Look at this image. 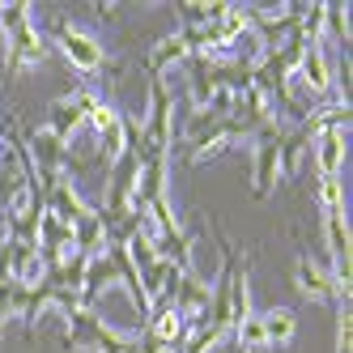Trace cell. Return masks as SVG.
<instances>
[{
    "label": "cell",
    "mask_w": 353,
    "mask_h": 353,
    "mask_svg": "<svg viewBox=\"0 0 353 353\" xmlns=\"http://www.w3.org/2000/svg\"><path fill=\"white\" fill-rule=\"evenodd\" d=\"M52 39H56V47H60V56L72 64V68H81V72H123L119 64H111L107 60V52L98 47L90 34H81V30H72L68 21H56V30H52Z\"/></svg>",
    "instance_id": "7a4b0ae2"
},
{
    "label": "cell",
    "mask_w": 353,
    "mask_h": 353,
    "mask_svg": "<svg viewBox=\"0 0 353 353\" xmlns=\"http://www.w3.org/2000/svg\"><path fill=\"white\" fill-rule=\"evenodd\" d=\"M315 162H319V179H341L345 166V132L341 128H323L315 132Z\"/></svg>",
    "instance_id": "9c48e42d"
},
{
    "label": "cell",
    "mask_w": 353,
    "mask_h": 353,
    "mask_svg": "<svg viewBox=\"0 0 353 353\" xmlns=\"http://www.w3.org/2000/svg\"><path fill=\"white\" fill-rule=\"evenodd\" d=\"M260 327H264V345H268V349H281V345H290L294 332H298V315H294L290 307H276V311L260 315Z\"/></svg>",
    "instance_id": "30bf717a"
},
{
    "label": "cell",
    "mask_w": 353,
    "mask_h": 353,
    "mask_svg": "<svg viewBox=\"0 0 353 353\" xmlns=\"http://www.w3.org/2000/svg\"><path fill=\"white\" fill-rule=\"evenodd\" d=\"M26 26H30V5H26V0H9V5H0V30H5V39L17 34V30H26Z\"/></svg>",
    "instance_id": "4fadbf2b"
},
{
    "label": "cell",
    "mask_w": 353,
    "mask_h": 353,
    "mask_svg": "<svg viewBox=\"0 0 353 353\" xmlns=\"http://www.w3.org/2000/svg\"><path fill=\"white\" fill-rule=\"evenodd\" d=\"M298 290H302V298H315V302H336L341 307V290H336V281H332V272H327L323 264H315L311 260V251H307V243L298 239Z\"/></svg>",
    "instance_id": "8992f818"
},
{
    "label": "cell",
    "mask_w": 353,
    "mask_h": 353,
    "mask_svg": "<svg viewBox=\"0 0 353 353\" xmlns=\"http://www.w3.org/2000/svg\"><path fill=\"white\" fill-rule=\"evenodd\" d=\"M319 205H323V217L327 213H345V188H341V179H319Z\"/></svg>",
    "instance_id": "5bb4252c"
},
{
    "label": "cell",
    "mask_w": 353,
    "mask_h": 353,
    "mask_svg": "<svg viewBox=\"0 0 353 353\" xmlns=\"http://www.w3.org/2000/svg\"><path fill=\"white\" fill-rule=\"evenodd\" d=\"M323 30L332 34V43H341L349 52V17H345V5H336V0H327L323 5Z\"/></svg>",
    "instance_id": "7c38bea8"
},
{
    "label": "cell",
    "mask_w": 353,
    "mask_h": 353,
    "mask_svg": "<svg viewBox=\"0 0 353 353\" xmlns=\"http://www.w3.org/2000/svg\"><path fill=\"white\" fill-rule=\"evenodd\" d=\"M94 98H98V94H90V90H72V94L56 98L52 111H47V132L60 137V141H68V137L85 123V111H90Z\"/></svg>",
    "instance_id": "5b68a950"
},
{
    "label": "cell",
    "mask_w": 353,
    "mask_h": 353,
    "mask_svg": "<svg viewBox=\"0 0 353 353\" xmlns=\"http://www.w3.org/2000/svg\"><path fill=\"white\" fill-rule=\"evenodd\" d=\"M281 119H272L268 128L251 141L256 149V170H251V179H256V200H268L272 196V183H276V170H281Z\"/></svg>",
    "instance_id": "277c9868"
},
{
    "label": "cell",
    "mask_w": 353,
    "mask_h": 353,
    "mask_svg": "<svg viewBox=\"0 0 353 353\" xmlns=\"http://www.w3.org/2000/svg\"><path fill=\"white\" fill-rule=\"evenodd\" d=\"M336 353H353V315H349V302L336 307Z\"/></svg>",
    "instance_id": "9a60e30c"
},
{
    "label": "cell",
    "mask_w": 353,
    "mask_h": 353,
    "mask_svg": "<svg viewBox=\"0 0 353 353\" xmlns=\"http://www.w3.org/2000/svg\"><path fill=\"white\" fill-rule=\"evenodd\" d=\"M298 81H302L307 94H327V90H332V68H327L323 39L307 43V52H302V60H298Z\"/></svg>",
    "instance_id": "52a82bcc"
},
{
    "label": "cell",
    "mask_w": 353,
    "mask_h": 353,
    "mask_svg": "<svg viewBox=\"0 0 353 353\" xmlns=\"http://www.w3.org/2000/svg\"><path fill=\"white\" fill-rule=\"evenodd\" d=\"M68 319V332H64V349H94V353H128V336L111 332V327L98 319L94 311H72Z\"/></svg>",
    "instance_id": "6da1fadb"
},
{
    "label": "cell",
    "mask_w": 353,
    "mask_h": 353,
    "mask_svg": "<svg viewBox=\"0 0 353 353\" xmlns=\"http://www.w3.org/2000/svg\"><path fill=\"white\" fill-rule=\"evenodd\" d=\"M17 132H21V141H26V149H30V162L39 170V183L60 179L64 166H68V145L60 137H52L47 128H21V123H17Z\"/></svg>",
    "instance_id": "3957f363"
},
{
    "label": "cell",
    "mask_w": 353,
    "mask_h": 353,
    "mask_svg": "<svg viewBox=\"0 0 353 353\" xmlns=\"http://www.w3.org/2000/svg\"><path fill=\"white\" fill-rule=\"evenodd\" d=\"M5 43H9V56H5V64H0V72H17V68H26V64H43L47 60V43L39 39L34 26L9 34Z\"/></svg>",
    "instance_id": "ba28073f"
},
{
    "label": "cell",
    "mask_w": 353,
    "mask_h": 353,
    "mask_svg": "<svg viewBox=\"0 0 353 353\" xmlns=\"http://www.w3.org/2000/svg\"><path fill=\"white\" fill-rule=\"evenodd\" d=\"M179 60H188V43H183L179 34H170V39H162L154 52H149L145 68H149V77H162V72H166L170 64H179Z\"/></svg>",
    "instance_id": "8fae6325"
}]
</instances>
